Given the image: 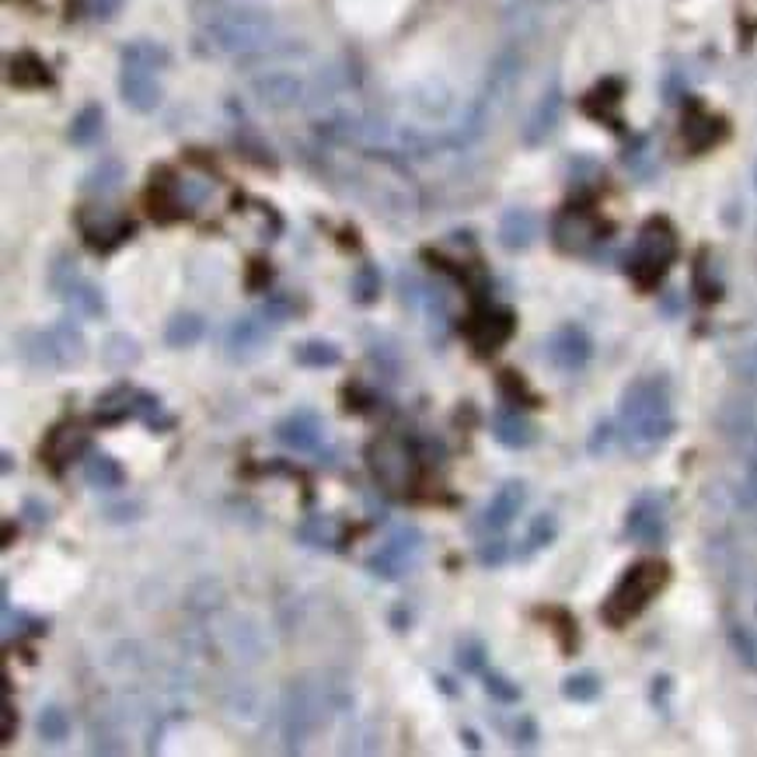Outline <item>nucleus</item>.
I'll use <instances>...</instances> for the list:
<instances>
[{"label":"nucleus","instance_id":"1","mask_svg":"<svg viewBox=\"0 0 757 757\" xmlns=\"http://www.w3.org/2000/svg\"><path fill=\"white\" fill-rule=\"evenodd\" d=\"M618 433L632 454H653L670 440L674 406H670V384L663 377H638L621 392Z\"/></svg>","mask_w":757,"mask_h":757},{"label":"nucleus","instance_id":"2","mask_svg":"<svg viewBox=\"0 0 757 757\" xmlns=\"http://www.w3.org/2000/svg\"><path fill=\"white\" fill-rule=\"evenodd\" d=\"M164 63V49L150 42H133L123 53V77L120 88L129 109L137 112H154L161 102V84H158V66Z\"/></svg>","mask_w":757,"mask_h":757},{"label":"nucleus","instance_id":"3","mask_svg":"<svg viewBox=\"0 0 757 757\" xmlns=\"http://www.w3.org/2000/svg\"><path fill=\"white\" fill-rule=\"evenodd\" d=\"M667 580V569L660 562H638L629 569V576L615 586V594L608 600V618L611 621H629L646 608L649 597L660 591Z\"/></svg>","mask_w":757,"mask_h":757},{"label":"nucleus","instance_id":"4","mask_svg":"<svg viewBox=\"0 0 757 757\" xmlns=\"http://www.w3.org/2000/svg\"><path fill=\"white\" fill-rule=\"evenodd\" d=\"M716 426L733 447H740L744 454H757V395H754V388L733 392V395L722 398L719 409H716Z\"/></svg>","mask_w":757,"mask_h":757},{"label":"nucleus","instance_id":"5","mask_svg":"<svg viewBox=\"0 0 757 757\" xmlns=\"http://www.w3.org/2000/svg\"><path fill=\"white\" fill-rule=\"evenodd\" d=\"M370 471L388 493H409L415 482V454L406 440L384 436V440L370 447Z\"/></svg>","mask_w":757,"mask_h":757},{"label":"nucleus","instance_id":"6","mask_svg":"<svg viewBox=\"0 0 757 757\" xmlns=\"http://www.w3.org/2000/svg\"><path fill=\"white\" fill-rule=\"evenodd\" d=\"M322 709L325 702L322 695L314 692L308 684H294L287 698H283V716H280V727H283V740L290 747H300L305 740L322 727Z\"/></svg>","mask_w":757,"mask_h":757},{"label":"nucleus","instance_id":"7","mask_svg":"<svg viewBox=\"0 0 757 757\" xmlns=\"http://www.w3.org/2000/svg\"><path fill=\"white\" fill-rule=\"evenodd\" d=\"M594 357V339L586 335L583 325L566 322L545 339V360L559 370V374H580Z\"/></svg>","mask_w":757,"mask_h":757},{"label":"nucleus","instance_id":"8","mask_svg":"<svg viewBox=\"0 0 757 757\" xmlns=\"http://www.w3.org/2000/svg\"><path fill=\"white\" fill-rule=\"evenodd\" d=\"M625 534L638 545H660L667 537V502L656 493H643L629 510Z\"/></svg>","mask_w":757,"mask_h":757},{"label":"nucleus","instance_id":"9","mask_svg":"<svg viewBox=\"0 0 757 757\" xmlns=\"http://www.w3.org/2000/svg\"><path fill=\"white\" fill-rule=\"evenodd\" d=\"M322 436H325V423H322V415L311 409H297L287 419H280V426H276V440L297 454L318 450L322 447Z\"/></svg>","mask_w":757,"mask_h":757},{"label":"nucleus","instance_id":"10","mask_svg":"<svg viewBox=\"0 0 757 757\" xmlns=\"http://www.w3.org/2000/svg\"><path fill=\"white\" fill-rule=\"evenodd\" d=\"M419 551V531L415 528H401L388 545H384L374 559H370L367 566L374 569L377 576H388V580H395V576H401L406 573V569L412 566V555Z\"/></svg>","mask_w":757,"mask_h":757},{"label":"nucleus","instance_id":"11","mask_svg":"<svg viewBox=\"0 0 757 757\" xmlns=\"http://www.w3.org/2000/svg\"><path fill=\"white\" fill-rule=\"evenodd\" d=\"M559 120H562V88H559V84H551V88L542 98H537V106L528 115L524 144L528 147H542L555 133V126H559Z\"/></svg>","mask_w":757,"mask_h":757},{"label":"nucleus","instance_id":"12","mask_svg":"<svg viewBox=\"0 0 757 757\" xmlns=\"http://www.w3.org/2000/svg\"><path fill=\"white\" fill-rule=\"evenodd\" d=\"M524 502H528V485L524 482L499 485L496 496L489 499V507H485V513H482V528H489V531L510 528L513 520L520 517V510H524Z\"/></svg>","mask_w":757,"mask_h":757},{"label":"nucleus","instance_id":"13","mask_svg":"<svg viewBox=\"0 0 757 757\" xmlns=\"http://www.w3.org/2000/svg\"><path fill=\"white\" fill-rule=\"evenodd\" d=\"M670 259H674V234H670L667 224H649L635 245V265L653 269V273H663Z\"/></svg>","mask_w":757,"mask_h":757},{"label":"nucleus","instance_id":"14","mask_svg":"<svg viewBox=\"0 0 757 757\" xmlns=\"http://www.w3.org/2000/svg\"><path fill=\"white\" fill-rule=\"evenodd\" d=\"M510 314L507 311H496V308H482L468 318V339L475 343L482 352L496 349L499 343H507L510 335Z\"/></svg>","mask_w":757,"mask_h":757},{"label":"nucleus","instance_id":"15","mask_svg":"<svg viewBox=\"0 0 757 757\" xmlns=\"http://www.w3.org/2000/svg\"><path fill=\"white\" fill-rule=\"evenodd\" d=\"M537 216L524 207H513L502 213V221H499V245L502 248H510V251H528L534 241H537Z\"/></svg>","mask_w":757,"mask_h":757},{"label":"nucleus","instance_id":"16","mask_svg":"<svg viewBox=\"0 0 757 757\" xmlns=\"http://www.w3.org/2000/svg\"><path fill=\"white\" fill-rule=\"evenodd\" d=\"M493 436H496V440H499L502 447L524 450V447L534 444L537 430H534V423H531V419H528L524 412H520V409H499V412L493 415Z\"/></svg>","mask_w":757,"mask_h":757},{"label":"nucleus","instance_id":"17","mask_svg":"<svg viewBox=\"0 0 757 757\" xmlns=\"http://www.w3.org/2000/svg\"><path fill=\"white\" fill-rule=\"evenodd\" d=\"M49 339V352H53V367L57 370H71L84 360V335L80 328H74V322H60L46 332Z\"/></svg>","mask_w":757,"mask_h":757},{"label":"nucleus","instance_id":"18","mask_svg":"<svg viewBox=\"0 0 757 757\" xmlns=\"http://www.w3.org/2000/svg\"><path fill=\"white\" fill-rule=\"evenodd\" d=\"M727 643L733 649V656L740 660V667L757 674V625L744 618H727Z\"/></svg>","mask_w":757,"mask_h":757},{"label":"nucleus","instance_id":"19","mask_svg":"<svg viewBox=\"0 0 757 757\" xmlns=\"http://www.w3.org/2000/svg\"><path fill=\"white\" fill-rule=\"evenodd\" d=\"M265 339H269L265 322H259V318H241V322H234L227 332V349H231V357L248 360L265 346Z\"/></svg>","mask_w":757,"mask_h":757},{"label":"nucleus","instance_id":"20","mask_svg":"<svg viewBox=\"0 0 757 757\" xmlns=\"http://www.w3.org/2000/svg\"><path fill=\"white\" fill-rule=\"evenodd\" d=\"M84 447H88V433H84L80 426H74V423H66V426H60L53 436H49L46 458L53 464H71V461L80 458Z\"/></svg>","mask_w":757,"mask_h":757},{"label":"nucleus","instance_id":"21","mask_svg":"<svg viewBox=\"0 0 757 757\" xmlns=\"http://www.w3.org/2000/svg\"><path fill=\"white\" fill-rule=\"evenodd\" d=\"M98 423L102 426H115L123 423V419L137 415V392H129L126 384H120V388L106 392L102 398H98Z\"/></svg>","mask_w":757,"mask_h":757},{"label":"nucleus","instance_id":"22","mask_svg":"<svg viewBox=\"0 0 757 757\" xmlns=\"http://www.w3.org/2000/svg\"><path fill=\"white\" fill-rule=\"evenodd\" d=\"M84 479H88V485H95V489H123L126 471L120 461L109 458V454H91V458L84 461Z\"/></svg>","mask_w":757,"mask_h":757},{"label":"nucleus","instance_id":"23","mask_svg":"<svg viewBox=\"0 0 757 757\" xmlns=\"http://www.w3.org/2000/svg\"><path fill=\"white\" fill-rule=\"evenodd\" d=\"M727 367L736 381H744V388L757 392V335H750V339H744L740 346L730 349Z\"/></svg>","mask_w":757,"mask_h":757},{"label":"nucleus","instance_id":"24","mask_svg":"<svg viewBox=\"0 0 757 757\" xmlns=\"http://www.w3.org/2000/svg\"><path fill=\"white\" fill-rule=\"evenodd\" d=\"M203 339V318L199 314H175L164 328V343L172 349H189Z\"/></svg>","mask_w":757,"mask_h":757},{"label":"nucleus","instance_id":"25","mask_svg":"<svg viewBox=\"0 0 757 757\" xmlns=\"http://www.w3.org/2000/svg\"><path fill=\"white\" fill-rule=\"evenodd\" d=\"M256 88L262 95V102H269V106H290L300 98V80L290 74H269L256 84Z\"/></svg>","mask_w":757,"mask_h":757},{"label":"nucleus","instance_id":"26","mask_svg":"<svg viewBox=\"0 0 757 757\" xmlns=\"http://www.w3.org/2000/svg\"><path fill=\"white\" fill-rule=\"evenodd\" d=\"M63 297L71 300V308L77 311V314H84V318H98L106 311V300H102V294H98L95 287L88 280H74L71 287L63 290Z\"/></svg>","mask_w":757,"mask_h":757},{"label":"nucleus","instance_id":"27","mask_svg":"<svg viewBox=\"0 0 757 757\" xmlns=\"http://www.w3.org/2000/svg\"><path fill=\"white\" fill-rule=\"evenodd\" d=\"M294 360L300 367H311V370H325V367H335L343 360V352L335 349L332 343H322V339H314V343H305V346H297L294 349Z\"/></svg>","mask_w":757,"mask_h":757},{"label":"nucleus","instance_id":"28","mask_svg":"<svg viewBox=\"0 0 757 757\" xmlns=\"http://www.w3.org/2000/svg\"><path fill=\"white\" fill-rule=\"evenodd\" d=\"M555 537H559V520H555L551 513H537L524 534V555H534V551L555 545Z\"/></svg>","mask_w":757,"mask_h":757},{"label":"nucleus","instance_id":"29","mask_svg":"<svg viewBox=\"0 0 757 757\" xmlns=\"http://www.w3.org/2000/svg\"><path fill=\"white\" fill-rule=\"evenodd\" d=\"M102 360L112 370H126L129 363L140 360V349H137V343L129 339V335H109L106 346H102Z\"/></svg>","mask_w":757,"mask_h":757},{"label":"nucleus","instance_id":"30","mask_svg":"<svg viewBox=\"0 0 757 757\" xmlns=\"http://www.w3.org/2000/svg\"><path fill=\"white\" fill-rule=\"evenodd\" d=\"M600 678L594 674V670H576V674H569L566 681H562V695L569 698V702H594L597 695H600Z\"/></svg>","mask_w":757,"mask_h":757},{"label":"nucleus","instance_id":"31","mask_svg":"<svg viewBox=\"0 0 757 757\" xmlns=\"http://www.w3.org/2000/svg\"><path fill=\"white\" fill-rule=\"evenodd\" d=\"M736 499H740V510L750 513V520H757V454H747V458H744Z\"/></svg>","mask_w":757,"mask_h":757},{"label":"nucleus","instance_id":"32","mask_svg":"<svg viewBox=\"0 0 757 757\" xmlns=\"http://www.w3.org/2000/svg\"><path fill=\"white\" fill-rule=\"evenodd\" d=\"M555 238H559L562 248H583L591 241V224H586L580 213H566L559 216V224H555Z\"/></svg>","mask_w":757,"mask_h":757},{"label":"nucleus","instance_id":"33","mask_svg":"<svg viewBox=\"0 0 757 757\" xmlns=\"http://www.w3.org/2000/svg\"><path fill=\"white\" fill-rule=\"evenodd\" d=\"M39 733H42V740H49V744H60V740L71 736V719H66V712L57 709V705H49V709H42V716H39Z\"/></svg>","mask_w":757,"mask_h":757},{"label":"nucleus","instance_id":"34","mask_svg":"<svg viewBox=\"0 0 757 757\" xmlns=\"http://www.w3.org/2000/svg\"><path fill=\"white\" fill-rule=\"evenodd\" d=\"M98 133H102V109H95V106H88L84 109L77 120H74V129H71V140L74 144H80V147H88Z\"/></svg>","mask_w":757,"mask_h":757},{"label":"nucleus","instance_id":"35","mask_svg":"<svg viewBox=\"0 0 757 757\" xmlns=\"http://www.w3.org/2000/svg\"><path fill=\"white\" fill-rule=\"evenodd\" d=\"M377 294H381V273L374 265H360L357 276H352V297L360 305H370V300H377Z\"/></svg>","mask_w":757,"mask_h":757},{"label":"nucleus","instance_id":"36","mask_svg":"<svg viewBox=\"0 0 757 757\" xmlns=\"http://www.w3.org/2000/svg\"><path fill=\"white\" fill-rule=\"evenodd\" d=\"M615 440H621L618 423H611V419H604V423H597V430H594V436H591V444H586V450H591L594 458H604V454H608V450L615 447Z\"/></svg>","mask_w":757,"mask_h":757},{"label":"nucleus","instance_id":"37","mask_svg":"<svg viewBox=\"0 0 757 757\" xmlns=\"http://www.w3.org/2000/svg\"><path fill=\"white\" fill-rule=\"evenodd\" d=\"M458 667L464 670V674H479V670H485V646L479 643V638H468V643L458 646Z\"/></svg>","mask_w":757,"mask_h":757},{"label":"nucleus","instance_id":"38","mask_svg":"<svg viewBox=\"0 0 757 757\" xmlns=\"http://www.w3.org/2000/svg\"><path fill=\"white\" fill-rule=\"evenodd\" d=\"M485 692H489L502 705H513L520 698V687L510 678H502V674H485Z\"/></svg>","mask_w":757,"mask_h":757},{"label":"nucleus","instance_id":"39","mask_svg":"<svg viewBox=\"0 0 757 757\" xmlns=\"http://www.w3.org/2000/svg\"><path fill=\"white\" fill-rule=\"evenodd\" d=\"M123 178V167L115 161H106V167H98V172L88 178V189H102V193H112L115 185H120Z\"/></svg>","mask_w":757,"mask_h":757},{"label":"nucleus","instance_id":"40","mask_svg":"<svg viewBox=\"0 0 757 757\" xmlns=\"http://www.w3.org/2000/svg\"><path fill=\"white\" fill-rule=\"evenodd\" d=\"M479 559H482V566H502L507 562V542H485Z\"/></svg>","mask_w":757,"mask_h":757},{"label":"nucleus","instance_id":"41","mask_svg":"<svg viewBox=\"0 0 757 757\" xmlns=\"http://www.w3.org/2000/svg\"><path fill=\"white\" fill-rule=\"evenodd\" d=\"M744 594H747L750 618H754V625H757V569H747V573H744Z\"/></svg>","mask_w":757,"mask_h":757},{"label":"nucleus","instance_id":"42","mask_svg":"<svg viewBox=\"0 0 757 757\" xmlns=\"http://www.w3.org/2000/svg\"><path fill=\"white\" fill-rule=\"evenodd\" d=\"M534 740H537V727H534L531 716H524V719H520V727H517V744L534 747Z\"/></svg>","mask_w":757,"mask_h":757},{"label":"nucleus","instance_id":"43","mask_svg":"<svg viewBox=\"0 0 757 757\" xmlns=\"http://www.w3.org/2000/svg\"><path fill=\"white\" fill-rule=\"evenodd\" d=\"M115 8H120V0H95V14H98V18H109Z\"/></svg>","mask_w":757,"mask_h":757},{"label":"nucleus","instance_id":"44","mask_svg":"<svg viewBox=\"0 0 757 757\" xmlns=\"http://www.w3.org/2000/svg\"><path fill=\"white\" fill-rule=\"evenodd\" d=\"M750 178H754V189H757V161H754V175Z\"/></svg>","mask_w":757,"mask_h":757}]
</instances>
